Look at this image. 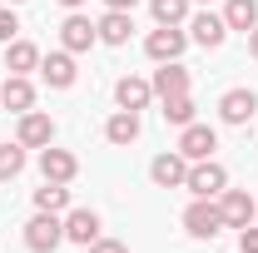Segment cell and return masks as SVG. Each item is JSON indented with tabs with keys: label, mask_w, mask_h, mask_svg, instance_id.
Returning <instances> with one entry per match:
<instances>
[{
	"label": "cell",
	"mask_w": 258,
	"mask_h": 253,
	"mask_svg": "<svg viewBox=\"0 0 258 253\" xmlns=\"http://www.w3.org/2000/svg\"><path fill=\"white\" fill-rule=\"evenodd\" d=\"M5 70H10V75H30V70H40V50H35L30 40H10V45H5Z\"/></svg>",
	"instance_id": "ffe728a7"
},
{
	"label": "cell",
	"mask_w": 258,
	"mask_h": 253,
	"mask_svg": "<svg viewBox=\"0 0 258 253\" xmlns=\"http://www.w3.org/2000/svg\"><path fill=\"white\" fill-rule=\"evenodd\" d=\"M95 40H99V30H95V20H90V15H80V10H70V15H64V25H60V50L85 55Z\"/></svg>",
	"instance_id": "8992f818"
},
{
	"label": "cell",
	"mask_w": 258,
	"mask_h": 253,
	"mask_svg": "<svg viewBox=\"0 0 258 253\" xmlns=\"http://www.w3.org/2000/svg\"><path fill=\"white\" fill-rule=\"evenodd\" d=\"M20 169H25V144H20V139H15V144H0V184L20 179Z\"/></svg>",
	"instance_id": "603a6c76"
},
{
	"label": "cell",
	"mask_w": 258,
	"mask_h": 253,
	"mask_svg": "<svg viewBox=\"0 0 258 253\" xmlns=\"http://www.w3.org/2000/svg\"><path fill=\"white\" fill-rule=\"evenodd\" d=\"M159 104H164L159 114H164V119H169V124H179V129H184V124H194V109H199V104H194L189 95H174V99H159Z\"/></svg>",
	"instance_id": "d4e9b609"
},
{
	"label": "cell",
	"mask_w": 258,
	"mask_h": 253,
	"mask_svg": "<svg viewBox=\"0 0 258 253\" xmlns=\"http://www.w3.org/2000/svg\"><path fill=\"white\" fill-rule=\"evenodd\" d=\"M40 75H45L50 90H70L80 70H75V55L70 50H50V55H40Z\"/></svg>",
	"instance_id": "7c38bea8"
},
{
	"label": "cell",
	"mask_w": 258,
	"mask_h": 253,
	"mask_svg": "<svg viewBox=\"0 0 258 253\" xmlns=\"http://www.w3.org/2000/svg\"><path fill=\"white\" fill-rule=\"evenodd\" d=\"M149 179H154L159 189H184V179H189V159L179 154V149H164V154H154V164H149Z\"/></svg>",
	"instance_id": "ba28073f"
},
{
	"label": "cell",
	"mask_w": 258,
	"mask_h": 253,
	"mask_svg": "<svg viewBox=\"0 0 258 253\" xmlns=\"http://www.w3.org/2000/svg\"><path fill=\"white\" fill-rule=\"evenodd\" d=\"M90 253H129V243H119V238H104V233H99L95 243H90Z\"/></svg>",
	"instance_id": "4316f807"
},
{
	"label": "cell",
	"mask_w": 258,
	"mask_h": 253,
	"mask_svg": "<svg viewBox=\"0 0 258 253\" xmlns=\"http://www.w3.org/2000/svg\"><path fill=\"white\" fill-rule=\"evenodd\" d=\"M194 5H209V0H194Z\"/></svg>",
	"instance_id": "1f68e13d"
},
{
	"label": "cell",
	"mask_w": 258,
	"mask_h": 253,
	"mask_svg": "<svg viewBox=\"0 0 258 253\" xmlns=\"http://www.w3.org/2000/svg\"><path fill=\"white\" fill-rule=\"evenodd\" d=\"M64 238L80 243V248H90L99 238V214L95 209H70V214H64Z\"/></svg>",
	"instance_id": "5bb4252c"
},
{
	"label": "cell",
	"mask_w": 258,
	"mask_h": 253,
	"mask_svg": "<svg viewBox=\"0 0 258 253\" xmlns=\"http://www.w3.org/2000/svg\"><path fill=\"white\" fill-rule=\"evenodd\" d=\"M219 114H224V124H253L258 95H253V90H228V95L219 99Z\"/></svg>",
	"instance_id": "4fadbf2b"
},
{
	"label": "cell",
	"mask_w": 258,
	"mask_h": 253,
	"mask_svg": "<svg viewBox=\"0 0 258 253\" xmlns=\"http://www.w3.org/2000/svg\"><path fill=\"white\" fill-rule=\"evenodd\" d=\"M15 139H20L25 149H45V144H55V119H50L45 109H25L20 124H15Z\"/></svg>",
	"instance_id": "52a82bcc"
},
{
	"label": "cell",
	"mask_w": 258,
	"mask_h": 253,
	"mask_svg": "<svg viewBox=\"0 0 258 253\" xmlns=\"http://www.w3.org/2000/svg\"><path fill=\"white\" fill-rule=\"evenodd\" d=\"M184 189H189L194 199H219V194L228 189V169L219 164V159H199V164H189Z\"/></svg>",
	"instance_id": "6da1fadb"
},
{
	"label": "cell",
	"mask_w": 258,
	"mask_h": 253,
	"mask_svg": "<svg viewBox=\"0 0 258 253\" xmlns=\"http://www.w3.org/2000/svg\"><path fill=\"white\" fill-rule=\"evenodd\" d=\"M219 214H224V228H248L258 219V199L248 189H224L219 194Z\"/></svg>",
	"instance_id": "5b68a950"
},
{
	"label": "cell",
	"mask_w": 258,
	"mask_h": 253,
	"mask_svg": "<svg viewBox=\"0 0 258 253\" xmlns=\"http://www.w3.org/2000/svg\"><path fill=\"white\" fill-rule=\"evenodd\" d=\"M104 139H109L114 149H129V144L139 139V114H134V109H114V114L104 119Z\"/></svg>",
	"instance_id": "ac0fdd59"
},
{
	"label": "cell",
	"mask_w": 258,
	"mask_h": 253,
	"mask_svg": "<svg viewBox=\"0 0 258 253\" xmlns=\"http://www.w3.org/2000/svg\"><path fill=\"white\" fill-rule=\"evenodd\" d=\"M95 30L104 45H129V35H134V10H104L95 20Z\"/></svg>",
	"instance_id": "e0dca14e"
},
{
	"label": "cell",
	"mask_w": 258,
	"mask_h": 253,
	"mask_svg": "<svg viewBox=\"0 0 258 253\" xmlns=\"http://www.w3.org/2000/svg\"><path fill=\"white\" fill-rule=\"evenodd\" d=\"M60 5H64V10H80V5H85V0H60Z\"/></svg>",
	"instance_id": "4dcf8cb0"
},
{
	"label": "cell",
	"mask_w": 258,
	"mask_h": 253,
	"mask_svg": "<svg viewBox=\"0 0 258 253\" xmlns=\"http://www.w3.org/2000/svg\"><path fill=\"white\" fill-rule=\"evenodd\" d=\"M15 30H20L15 10H10V5H0V45H10V40H15Z\"/></svg>",
	"instance_id": "484cf974"
},
{
	"label": "cell",
	"mask_w": 258,
	"mask_h": 253,
	"mask_svg": "<svg viewBox=\"0 0 258 253\" xmlns=\"http://www.w3.org/2000/svg\"><path fill=\"white\" fill-rule=\"evenodd\" d=\"M238 253H258V228H238Z\"/></svg>",
	"instance_id": "83f0119b"
},
{
	"label": "cell",
	"mask_w": 258,
	"mask_h": 253,
	"mask_svg": "<svg viewBox=\"0 0 258 253\" xmlns=\"http://www.w3.org/2000/svg\"><path fill=\"white\" fill-rule=\"evenodd\" d=\"M224 25L228 30H253L258 25V0H228L224 5Z\"/></svg>",
	"instance_id": "44dd1931"
},
{
	"label": "cell",
	"mask_w": 258,
	"mask_h": 253,
	"mask_svg": "<svg viewBox=\"0 0 258 253\" xmlns=\"http://www.w3.org/2000/svg\"><path fill=\"white\" fill-rule=\"evenodd\" d=\"M149 85H154V99L189 95V70H184L179 60H169V65H159V70H154V80H149Z\"/></svg>",
	"instance_id": "9a60e30c"
},
{
	"label": "cell",
	"mask_w": 258,
	"mask_h": 253,
	"mask_svg": "<svg viewBox=\"0 0 258 253\" xmlns=\"http://www.w3.org/2000/svg\"><path fill=\"white\" fill-rule=\"evenodd\" d=\"M104 5H109V10H134L139 0H104Z\"/></svg>",
	"instance_id": "f1b7e54d"
},
{
	"label": "cell",
	"mask_w": 258,
	"mask_h": 253,
	"mask_svg": "<svg viewBox=\"0 0 258 253\" xmlns=\"http://www.w3.org/2000/svg\"><path fill=\"white\" fill-rule=\"evenodd\" d=\"M189 40H194V45H204V50H219V45L228 40L224 15H214V10H199V15H189Z\"/></svg>",
	"instance_id": "30bf717a"
},
{
	"label": "cell",
	"mask_w": 258,
	"mask_h": 253,
	"mask_svg": "<svg viewBox=\"0 0 258 253\" xmlns=\"http://www.w3.org/2000/svg\"><path fill=\"white\" fill-rule=\"evenodd\" d=\"M0 104H5L10 114H25V109H35V85L25 80V75H10V80L0 85Z\"/></svg>",
	"instance_id": "d6986e66"
},
{
	"label": "cell",
	"mask_w": 258,
	"mask_h": 253,
	"mask_svg": "<svg viewBox=\"0 0 258 253\" xmlns=\"http://www.w3.org/2000/svg\"><path fill=\"white\" fill-rule=\"evenodd\" d=\"M10 5H25V0H10Z\"/></svg>",
	"instance_id": "d6a6232c"
},
{
	"label": "cell",
	"mask_w": 258,
	"mask_h": 253,
	"mask_svg": "<svg viewBox=\"0 0 258 253\" xmlns=\"http://www.w3.org/2000/svg\"><path fill=\"white\" fill-rule=\"evenodd\" d=\"M184 228H189V238H219V228H224L219 199H194L184 209Z\"/></svg>",
	"instance_id": "3957f363"
},
{
	"label": "cell",
	"mask_w": 258,
	"mask_h": 253,
	"mask_svg": "<svg viewBox=\"0 0 258 253\" xmlns=\"http://www.w3.org/2000/svg\"><path fill=\"white\" fill-rule=\"evenodd\" d=\"M40 174H45L50 184H70V179L80 174V159L70 154V149H55V144H45V149H40Z\"/></svg>",
	"instance_id": "8fae6325"
},
{
	"label": "cell",
	"mask_w": 258,
	"mask_h": 253,
	"mask_svg": "<svg viewBox=\"0 0 258 253\" xmlns=\"http://www.w3.org/2000/svg\"><path fill=\"white\" fill-rule=\"evenodd\" d=\"M189 5L194 0H149V10H154L159 25H184L189 20Z\"/></svg>",
	"instance_id": "cb8c5ba5"
},
{
	"label": "cell",
	"mask_w": 258,
	"mask_h": 253,
	"mask_svg": "<svg viewBox=\"0 0 258 253\" xmlns=\"http://www.w3.org/2000/svg\"><path fill=\"white\" fill-rule=\"evenodd\" d=\"M184 45H189V30H184V25H159V30H149V40H144V55L169 65V60L184 55Z\"/></svg>",
	"instance_id": "277c9868"
},
{
	"label": "cell",
	"mask_w": 258,
	"mask_h": 253,
	"mask_svg": "<svg viewBox=\"0 0 258 253\" xmlns=\"http://www.w3.org/2000/svg\"><path fill=\"white\" fill-rule=\"evenodd\" d=\"M149 99H154V85L139 80V75H124V80L114 85V104H119V109H134V114H139V109H149Z\"/></svg>",
	"instance_id": "2e32d148"
},
{
	"label": "cell",
	"mask_w": 258,
	"mask_h": 253,
	"mask_svg": "<svg viewBox=\"0 0 258 253\" xmlns=\"http://www.w3.org/2000/svg\"><path fill=\"white\" fill-rule=\"evenodd\" d=\"M60 243H64V219L35 209V219L25 223V248H30V253H55Z\"/></svg>",
	"instance_id": "7a4b0ae2"
},
{
	"label": "cell",
	"mask_w": 258,
	"mask_h": 253,
	"mask_svg": "<svg viewBox=\"0 0 258 253\" xmlns=\"http://www.w3.org/2000/svg\"><path fill=\"white\" fill-rule=\"evenodd\" d=\"M248 55H253V60H258V25H253V30H248Z\"/></svg>",
	"instance_id": "f546056e"
},
{
	"label": "cell",
	"mask_w": 258,
	"mask_h": 253,
	"mask_svg": "<svg viewBox=\"0 0 258 253\" xmlns=\"http://www.w3.org/2000/svg\"><path fill=\"white\" fill-rule=\"evenodd\" d=\"M214 149H219V134H214V124H184V134H179V154L189 159V164H199V159H214Z\"/></svg>",
	"instance_id": "9c48e42d"
},
{
	"label": "cell",
	"mask_w": 258,
	"mask_h": 253,
	"mask_svg": "<svg viewBox=\"0 0 258 253\" xmlns=\"http://www.w3.org/2000/svg\"><path fill=\"white\" fill-rule=\"evenodd\" d=\"M35 209L40 214H70V189L45 179V189H35Z\"/></svg>",
	"instance_id": "7402d4cb"
}]
</instances>
